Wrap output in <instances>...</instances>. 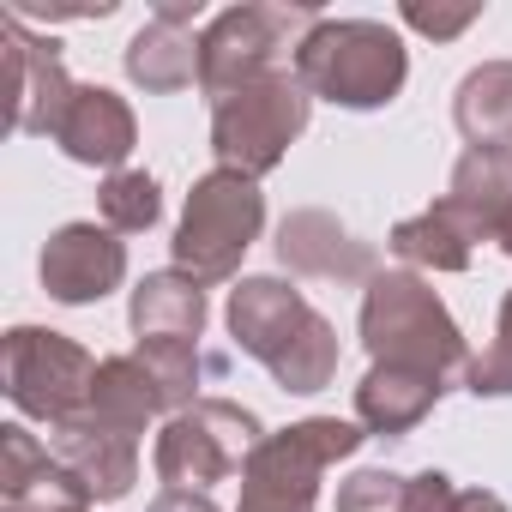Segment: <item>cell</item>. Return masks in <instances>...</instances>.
<instances>
[{"mask_svg":"<svg viewBox=\"0 0 512 512\" xmlns=\"http://www.w3.org/2000/svg\"><path fill=\"white\" fill-rule=\"evenodd\" d=\"M452 121L470 151H512V61H482L452 91Z\"/></svg>","mask_w":512,"mask_h":512,"instance_id":"cell-20","label":"cell"},{"mask_svg":"<svg viewBox=\"0 0 512 512\" xmlns=\"http://www.w3.org/2000/svg\"><path fill=\"white\" fill-rule=\"evenodd\" d=\"M205 284H193L187 272H145L133 284V302H127V326L133 338H193L205 332Z\"/></svg>","mask_w":512,"mask_h":512,"instance_id":"cell-19","label":"cell"},{"mask_svg":"<svg viewBox=\"0 0 512 512\" xmlns=\"http://www.w3.org/2000/svg\"><path fill=\"white\" fill-rule=\"evenodd\" d=\"M85 410H91L97 422H109V428H121V434L139 440L145 422H157V416L169 410V398H163V386L151 380V368H145L139 356H103Z\"/></svg>","mask_w":512,"mask_h":512,"instance_id":"cell-21","label":"cell"},{"mask_svg":"<svg viewBox=\"0 0 512 512\" xmlns=\"http://www.w3.org/2000/svg\"><path fill=\"white\" fill-rule=\"evenodd\" d=\"M37 278H43L49 302L91 308V302H103V296L121 290V278H127V241L109 223H61L43 241Z\"/></svg>","mask_w":512,"mask_h":512,"instance_id":"cell-11","label":"cell"},{"mask_svg":"<svg viewBox=\"0 0 512 512\" xmlns=\"http://www.w3.org/2000/svg\"><path fill=\"white\" fill-rule=\"evenodd\" d=\"M121 67H127V79H133L139 91L175 97V91L199 85V37H193V25H175V19H157V13H151V19L139 25V37L127 43Z\"/></svg>","mask_w":512,"mask_h":512,"instance_id":"cell-17","label":"cell"},{"mask_svg":"<svg viewBox=\"0 0 512 512\" xmlns=\"http://www.w3.org/2000/svg\"><path fill=\"white\" fill-rule=\"evenodd\" d=\"M476 19H482V7H422V0H410V7H404V25L422 31V37H434V43L464 37Z\"/></svg>","mask_w":512,"mask_h":512,"instance_id":"cell-28","label":"cell"},{"mask_svg":"<svg viewBox=\"0 0 512 512\" xmlns=\"http://www.w3.org/2000/svg\"><path fill=\"white\" fill-rule=\"evenodd\" d=\"M314 25L320 13L308 0H247V7L217 13L199 31V91L217 103L266 73H284V61L296 67V49Z\"/></svg>","mask_w":512,"mask_h":512,"instance_id":"cell-4","label":"cell"},{"mask_svg":"<svg viewBox=\"0 0 512 512\" xmlns=\"http://www.w3.org/2000/svg\"><path fill=\"white\" fill-rule=\"evenodd\" d=\"M157 19H175V25H193L205 7H199V0H157V7H151Z\"/></svg>","mask_w":512,"mask_h":512,"instance_id":"cell-30","label":"cell"},{"mask_svg":"<svg viewBox=\"0 0 512 512\" xmlns=\"http://www.w3.org/2000/svg\"><path fill=\"white\" fill-rule=\"evenodd\" d=\"M368 428L338 422V416H308L253 446L241 470V506L235 512H314L320 506V476L362 452Z\"/></svg>","mask_w":512,"mask_h":512,"instance_id":"cell-5","label":"cell"},{"mask_svg":"<svg viewBox=\"0 0 512 512\" xmlns=\"http://www.w3.org/2000/svg\"><path fill=\"white\" fill-rule=\"evenodd\" d=\"M145 512H217V500L211 494H193V488H163Z\"/></svg>","mask_w":512,"mask_h":512,"instance_id":"cell-29","label":"cell"},{"mask_svg":"<svg viewBox=\"0 0 512 512\" xmlns=\"http://www.w3.org/2000/svg\"><path fill=\"white\" fill-rule=\"evenodd\" d=\"M410 512H506V500L488 488H458L446 470H422L410 476Z\"/></svg>","mask_w":512,"mask_h":512,"instance_id":"cell-26","label":"cell"},{"mask_svg":"<svg viewBox=\"0 0 512 512\" xmlns=\"http://www.w3.org/2000/svg\"><path fill=\"white\" fill-rule=\"evenodd\" d=\"M133 356H139V362L151 368V380L163 386L169 416H181L187 404H199V380H205V374H223V362L205 356L193 338H139Z\"/></svg>","mask_w":512,"mask_h":512,"instance_id":"cell-23","label":"cell"},{"mask_svg":"<svg viewBox=\"0 0 512 512\" xmlns=\"http://www.w3.org/2000/svg\"><path fill=\"white\" fill-rule=\"evenodd\" d=\"M0 103H7V133H37L55 139L67 103H73V79L61 67V43L55 37H31L25 19H0Z\"/></svg>","mask_w":512,"mask_h":512,"instance_id":"cell-10","label":"cell"},{"mask_svg":"<svg viewBox=\"0 0 512 512\" xmlns=\"http://www.w3.org/2000/svg\"><path fill=\"white\" fill-rule=\"evenodd\" d=\"M278 260L296 278H320V284H338V290L380 278L374 241H362L350 223H338V211H320V205H302L278 223Z\"/></svg>","mask_w":512,"mask_h":512,"instance_id":"cell-12","label":"cell"},{"mask_svg":"<svg viewBox=\"0 0 512 512\" xmlns=\"http://www.w3.org/2000/svg\"><path fill=\"white\" fill-rule=\"evenodd\" d=\"M386 247L398 253L404 266H416V272H464V266H470L476 235L446 211V199H434L428 211L404 217V223L386 235Z\"/></svg>","mask_w":512,"mask_h":512,"instance_id":"cell-22","label":"cell"},{"mask_svg":"<svg viewBox=\"0 0 512 512\" xmlns=\"http://www.w3.org/2000/svg\"><path fill=\"white\" fill-rule=\"evenodd\" d=\"M266 229V193L260 181H247L235 169H211L193 181L181 223H175V272L193 284H229L247 260V247Z\"/></svg>","mask_w":512,"mask_h":512,"instance_id":"cell-7","label":"cell"},{"mask_svg":"<svg viewBox=\"0 0 512 512\" xmlns=\"http://www.w3.org/2000/svg\"><path fill=\"white\" fill-rule=\"evenodd\" d=\"M440 398H446V380H434L422 368H386V362H374L362 374V386H356V422L368 434H380V440H404V434H416L434 416Z\"/></svg>","mask_w":512,"mask_h":512,"instance_id":"cell-16","label":"cell"},{"mask_svg":"<svg viewBox=\"0 0 512 512\" xmlns=\"http://www.w3.org/2000/svg\"><path fill=\"white\" fill-rule=\"evenodd\" d=\"M49 452L91 488V500H127L139 482V440L97 422L91 410H79L73 422L49 428Z\"/></svg>","mask_w":512,"mask_h":512,"instance_id":"cell-14","label":"cell"},{"mask_svg":"<svg viewBox=\"0 0 512 512\" xmlns=\"http://www.w3.org/2000/svg\"><path fill=\"white\" fill-rule=\"evenodd\" d=\"M362 350L386 368H422L434 380H464L470 344L422 272H380L362 290Z\"/></svg>","mask_w":512,"mask_h":512,"instance_id":"cell-2","label":"cell"},{"mask_svg":"<svg viewBox=\"0 0 512 512\" xmlns=\"http://www.w3.org/2000/svg\"><path fill=\"white\" fill-rule=\"evenodd\" d=\"M0 380H7V398L19 416L31 422H73L85 404H91V380H97V362L85 344H73L67 332H49V326H13L0 338Z\"/></svg>","mask_w":512,"mask_h":512,"instance_id":"cell-9","label":"cell"},{"mask_svg":"<svg viewBox=\"0 0 512 512\" xmlns=\"http://www.w3.org/2000/svg\"><path fill=\"white\" fill-rule=\"evenodd\" d=\"M464 386H470L476 398H512V290H506V302H500L494 344H488L482 356H470Z\"/></svg>","mask_w":512,"mask_h":512,"instance_id":"cell-25","label":"cell"},{"mask_svg":"<svg viewBox=\"0 0 512 512\" xmlns=\"http://www.w3.org/2000/svg\"><path fill=\"white\" fill-rule=\"evenodd\" d=\"M266 440L260 416L235 398H199L187 404L181 416L163 422L157 446H151V464L169 488H193V494H211L217 482H229L235 470H247L253 446Z\"/></svg>","mask_w":512,"mask_h":512,"instance_id":"cell-8","label":"cell"},{"mask_svg":"<svg viewBox=\"0 0 512 512\" xmlns=\"http://www.w3.org/2000/svg\"><path fill=\"white\" fill-rule=\"evenodd\" d=\"M338 512H410V476L356 470L350 482H338Z\"/></svg>","mask_w":512,"mask_h":512,"instance_id":"cell-27","label":"cell"},{"mask_svg":"<svg viewBox=\"0 0 512 512\" xmlns=\"http://www.w3.org/2000/svg\"><path fill=\"white\" fill-rule=\"evenodd\" d=\"M446 211L476 241H494L500 217L512 211V151H464L446 181Z\"/></svg>","mask_w":512,"mask_h":512,"instance_id":"cell-18","label":"cell"},{"mask_svg":"<svg viewBox=\"0 0 512 512\" xmlns=\"http://www.w3.org/2000/svg\"><path fill=\"white\" fill-rule=\"evenodd\" d=\"M55 145L73 163L115 175L133 157V145H139V121H133L127 97H115L109 85H79L73 103H67V115H61V127H55Z\"/></svg>","mask_w":512,"mask_h":512,"instance_id":"cell-15","label":"cell"},{"mask_svg":"<svg viewBox=\"0 0 512 512\" xmlns=\"http://www.w3.org/2000/svg\"><path fill=\"white\" fill-rule=\"evenodd\" d=\"M7 512H13V506H7Z\"/></svg>","mask_w":512,"mask_h":512,"instance_id":"cell-31","label":"cell"},{"mask_svg":"<svg viewBox=\"0 0 512 512\" xmlns=\"http://www.w3.org/2000/svg\"><path fill=\"white\" fill-rule=\"evenodd\" d=\"M229 338L241 344V356H253L284 392L314 398L338 380V332L332 320L290 290L284 278H241L229 290Z\"/></svg>","mask_w":512,"mask_h":512,"instance_id":"cell-1","label":"cell"},{"mask_svg":"<svg viewBox=\"0 0 512 512\" xmlns=\"http://www.w3.org/2000/svg\"><path fill=\"white\" fill-rule=\"evenodd\" d=\"M296 79L338 109H386L410 79V55L380 19H320L296 49Z\"/></svg>","mask_w":512,"mask_h":512,"instance_id":"cell-3","label":"cell"},{"mask_svg":"<svg viewBox=\"0 0 512 512\" xmlns=\"http://www.w3.org/2000/svg\"><path fill=\"white\" fill-rule=\"evenodd\" d=\"M97 211L115 235H145L163 217V187H157L151 169H115L97 193Z\"/></svg>","mask_w":512,"mask_h":512,"instance_id":"cell-24","label":"cell"},{"mask_svg":"<svg viewBox=\"0 0 512 512\" xmlns=\"http://www.w3.org/2000/svg\"><path fill=\"white\" fill-rule=\"evenodd\" d=\"M0 494H7L13 512H85L91 506V488L25 422L0 428Z\"/></svg>","mask_w":512,"mask_h":512,"instance_id":"cell-13","label":"cell"},{"mask_svg":"<svg viewBox=\"0 0 512 512\" xmlns=\"http://www.w3.org/2000/svg\"><path fill=\"white\" fill-rule=\"evenodd\" d=\"M308 115H314V91L296 79V67L284 73H266L229 97L211 103V151H217V169H235L247 181H260L284 163V151L308 133Z\"/></svg>","mask_w":512,"mask_h":512,"instance_id":"cell-6","label":"cell"}]
</instances>
